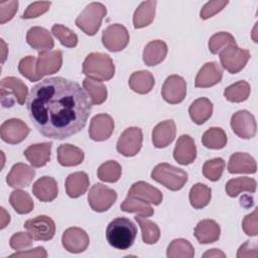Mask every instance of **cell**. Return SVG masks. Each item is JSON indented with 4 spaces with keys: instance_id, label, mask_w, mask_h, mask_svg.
<instances>
[{
    "instance_id": "48",
    "label": "cell",
    "mask_w": 258,
    "mask_h": 258,
    "mask_svg": "<svg viewBox=\"0 0 258 258\" xmlns=\"http://www.w3.org/2000/svg\"><path fill=\"white\" fill-rule=\"evenodd\" d=\"M33 239L29 235V233H24V232H18L15 233L11 238H10V247L14 250L17 251H22L25 250L26 248L30 247L32 245Z\"/></svg>"
},
{
    "instance_id": "23",
    "label": "cell",
    "mask_w": 258,
    "mask_h": 258,
    "mask_svg": "<svg viewBox=\"0 0 258 258\" xmlns=\"http://www.w3.org/2000/svg\"><path fill=\"white\" fill-rule=\"evenodd\" d=\"M128 196L139 198L149 204L159 205L162 202L161 191L145 181H137L132 184L128 191Z\"/></svg>"
},
{
    "instance_id": "26",
    "label": "cell",
    "mask_w": 258,
    "mask_h": 258,
    "mask_svg": "<svg viewBox=\"0 0 258 258\" xmlns=\"http://www.w3.org/2000/svg\"><path fill=\"white\" fill-rule=\"evenodd\" d=\"M51 145L52 144L50 142L32 144L24 150L23 154L32 166L41 167L44 166L50 159Z\"/></svg>"
},
{
    "instance_id": "39",
    "label": "cell",
    "mask_w": 258,
    "mask_h": 258,
    "mask_svg": "<svg viewBox=\"0 0 258 258\" xmlns=\"http://www.w3.org/2000/svg\"><path fill=\"white\" fill-rule=\"evenodd\" d=\"M227 141V135L220 127H212L208 129L202 137L203 145L210 149H222L226 146Z\"/></svg>"
},
{
    "instance_id": "37",
    "label": "cell",
    "mask_w": 258,
    "mask_h": 258,
    "mask_svg": "<svg viewBox=\"0 0 258 258\" xmlns=\"http://www.w3.org/2000/svg\"><path fill=\"white\" fill-rule=\"evenodd\" d=\"M212 189L204 183H196L189 190V203L192 208L199 210L209 205L212 197Z\"/></svg>"
},
{
    "instance_id": "58",
    "label": "cell",
    "mask_w": 258,
    "mask_h": 258,
    "mask_svg": "<svg viewBox=\"0 0 258 258\" xmlns=\"http://www.w3.org/2000/svg\"><path fill=\"white\" fill-rule=\"evenodd\" d=\"M1 52H2V63L5 61L6 56H7V52H8V48L7 45L5 43V41L3 39H1Z\"/></svg>"
},
{
    "instance_id": "46",
    "label": "cell",
    "mask_w": 258,
    "mask_h": 258,
    "mask_svg": "<svg viewBox=\"0 0 258 258\" xmlns=\"http://www.w3.org/2000/svg\"><path fill=\"white\" fill-rule=\"evenodd\" d=\"M51 33L66 47H75L78 44L77 34L67 26L61 24H54L51 27Z\"/></svg>"
},
{
    "instance_id": "28",
    "label": "cell",
    "mask_w": 258,
    "mask_h": 258,
    "mask_svg": "<svg viewBox=\"0 0 258 258\" xmlns=\"http://www.w3.org/2000/svg\"><path fill=\"white\" fill-rule=\"evenodd\" d=\"M167 54V45L164 41L156 39L148 42L143 50V61L148 67L157 66Z\"/></svg>"
},
{
    "instance_id": "47",
    "label": "cell",
    "mask_w": 258,
    "mask_h": 258,
    "mask_svg": "<svg viewBox=\"0 0 258 258\" xmlns=\"http://www.w3.org/2000/svg\"><path fill=\"white\" fill-rule=\"evenodd\" d=\"M36 58L32 55H27L22 58L18 63V71L19 73L28 79L30 82H36L41 79L36 73Z\"/></svg>"
},
{
    "instance_id": "40",
    "label": "cell",
    "mask_w": 258,
    "mask_h": 258,
    "mask_svg": "<svg viewBox=\"0 0 258 258\" xmlns=\"http://www.w3.org/2000/svg\"><path fill=\"white\" fill-rule=\"evenodd\" d=\"M251 92V87L246 81H239L227 87L224 91L225 98L233 103H241L246 101Z\"/></svg>"
},
{
    "instance_id": "12",
    "label": "cell",
    "mask_w": 258,
    "mask_h": 258,
    "mask_svg": "<svg viewBox=\"0 0 258 258\" xmlns=\"http://www.w3.org/2000/svg\"><path fill=\"white\" fill-rule=\"evenodd\" d=\"M231 127L233 132L243 139L254 137L257 129L254 116L246 110H240L232 115Z\"/></svg>"
},
{
    "instance_id": "6",
    "label": "cell",
    "mask_w": 258,
    "mask_h": 258,
    "mask_svg": "<svg viewBox=\"0 0 258 258\" xmlns=\"http://www.w3.org/2000/svg\"><path fill=\"white\" fill-rule=\"evenodd\" d=\"M27 93V87L21 80L15 77L2 79L0 84V99L3 107H12L15 102L19 105H23L28 97Z\"/></svg>"
},
{
    "instance_id": "1",
    "label": "cell",
    "mask_w": 258,
    "mask_h": 258,
    "mask_svg": "<svg viewBox=\"0 0 258 258\" xmlns=\"http://www.w3.org/2000/svg\"><path fill=\"white\" fill-rule=\"evenodd\" d=\"M92 100L75 81L48 78L32 87L26 109L36 130L44 137L64 139L80 132L92 111Z\"/></svg>"
},
{
    "instance_id": "18",
    "label": "cell",
    "mask_w": 258,
    "mask_h": 258,
    "mask_svg": "<svg viewBox=\"0 0 258 258\" xmlns=\"http://www.w3.org/2000/svg\"><path fill=\"white\" fill-rule=\"evenodd\" d=\"M197 147L195 140L186 134L178 137L173 150V158L181 165H188L196 160Z\"/></svg>"
},
{
    "instance_id": "49",
    "label": "cell",
    "mask_w": 258,
    "mask_h": 258,
    "mask_svg": "<svg viewBox=\"0 0 258 258\" xmlns=\"http://www.w3.org/2000/svg\"><path fill=\"white\" fill-rule=\"evenodd\" d=\"M18 9V1H1L0 2V23L4 24L11 20Z\"/></svg>"
},
{
    "instance_id": "25",
    "label": "cell",
    "mask_w": 258,
    "mask_h": 258,
    "mask_svg": "<svg viewBox=\"0 0 258 258\" xmlns=\"http://www.w3.org/2000/svg\"><path fill=\"white\" fill-rule=\"evenodd\" d=\"M197 240L201 244H211L219 240L221 229L214 220H202L198 223L194 232Z\"/></svg>"
},
{
    "instance_id": "56",
    "label": "cell",
    "mask_w": 258,
    "mask_h": 258,
    "mask_svg": "<svg viewBox=\"0 0 258 258\" xmlns=\"http://www.w3.org/2000/svg\"><path fill=\"white\" fill-rule=\"evenodd\" d=\"M203 257H226V254L219 249H211L204 253Z\"/></svg>"
},
{
    "instance_id": "54",
    "label": "cell",
    "mask_w": 258,
    "mask_h": 258,
    "mask_svg": "<svg viewBox=\"0 0 258 258\" xmlns=\"http://www.w3.org/2000/svg\"><path fill=\"white\" fill-rule=\"evenodd\" d=\"M47 256V253L43 247H36L31 250H22L17 253L11 254L9 258L12 257H28V258H45Z\"/></svg>"
},
{
    "instance_id": "41",
    "label": "cell",
    "mask_w": 258,
    "mask_h": 258,
    "mask_svg": "<svg viewBox=\"0 0 258 258\" xmlns=\"http://www.w3.org/2000/svg\"><path fill=\"white\" fill-rule=\"evenodd\" d=\"M166 256L168 258H192L195 256V249L187 240L175 239L168 245Z\"/></svg>"
},
{
    "instance_id": "10",
    "label": "cell",
    "mask_w": 258,
    "mask_h": 258,
    "mask_svg": "<svg viewBox=\"0 0 258 258\" xmlns=\"http://www.w3.org/2000/svg\"><path fill=\"white\" fill-rule=\"evenodd\" d=\"M102 42L108 50L113 52L120 51L129 43V32L122 24H111L104 29L102 33Z\"/></svg>"
},
{
    "instance_id": "38",
    "label": "cell",
    "mask_w": 258,
    "mask_h": 258,
    "mask_svg": "<svg viewBox=\"0 0 258 258\" xmlns=\"http://www.w3.org/2000/svg\"><path fill=\"white\" fill-rule=\"evenodd\" d=\"M120 209L127 213H136L143 217H151L154 213L149 203L135 197L128 196L121 204Z\"/></svg>"
},
{
    "instance_id": "33",
    "label": "cell",
    "mask_w": 258,
    "mask_h": 258,
    "mask_svg": "<svg viewBox=\"0 0 258 258\" xmlns=\"http://www.w3.org/2000/svg\"><path fill=\"white\" fill-rule=\"evenodd\" d=\"M156 1H144L142 2L134 12L133 25L135 28H142L149 25L155 15Z\"/></svg>"
},
{
    "instance_id": "17",
    "label": "cell",
    "mask_w": 258,
    "mask_h": 258,
    "mask_svg": "<svg viewBox=\"0 0 258 258\" xmlns=\"http://www.w3.org/2000/svg\"><path fill=\"white\" fill-rule=\"evenodd\" d=\"M114 120L108 114H98L91 120L89 135L92 140L104 141L108 139L114 131Z\"/></svg>"
},
{
    "instance_id": "52",
    "label": "cell",
    "mask_w": 258,
    "mask_h": 258,
    "mask_svg": "<svg viewBox=\"0 0 258 258\" xmlns=\"http://www.w3.org/2000/svg\"><path fill=\"white\" fill-rule=\"evenodd\" d=\"M257 209L253 213L247 215L242 222V227L246 235L256 236L258 234V222H257Z\"/></svg>"
},
{
    "instance_id": "2",
    "label": "cell",
    "mask_w": 258,
    "mask_h": 258,
    "mask_svg": "<svg viewBox=\"0 0 258 258\" xmlns=\"http://www.w3.org/2000/svg\"><path fill=\"white\" fill-rule=\"evenodd\" d=\"M137 236V228L134 223L124 217H118L111 221L106 229L108 243L119 250L130 248Z\"/></svg>"
},
{
    "instance_id": "24",
    "label": "cell",
    "mask_w": 258,
    "mask_h": 258,
    "mask_svg": "<svg viewBox=\"0 0 258 258\" xmlns=\"http://www.w3.org/2000/svg\"><path fill=\"white\" fill-rule=\"evenodd\" d=\"M57 183L51 176H42L32 185V194L40 202H52L57 197Z\"/></svg>"
},
{
    "instance_id": "27",
    "label": "cell",
    "mask_w": 258,
    "mask_h": 258,
    "mask_svg": "<svg viewBox=\"0 0 258 258\" xmlns=\"http://www.w3.org/2000/svg\"><path fill=\"white\" fill-rule=\"evenodd\" d=\"M256 169L255 159L245 152L232 154L228 162V171L230 173H255Z\"/></svg>"
},
{
    "instance_id": "3",
    "label": "cell",
    "mask_w": 258,
    "mask_h": 258,
    "mask_svg": "<svg viewBox=\"0 0 258 258\" xmlns=\"http://www.w3.org/2000/svg\"><path fill=\"white\" fill-rule=\"evenodd\" d=\"M83 73L91 79L103 82L114 77L115 66L112 58L102 52H91L83 62Z\"/></svg>"
},
{
    "instance_id": "4",
    "label": "cell",
    "mask_w": 258,
    "mask_h": 258,
    "mask_svg": "<svg viewBox=\"0 0 258 258\" xmlns=\"http://www.w3.org/2000/svg\"><path fill=\"white\" fill-rule=\"evenodd\" d=\"M187 172L169 163H159L151 171V177L170 190H179L187 181Z\"/></svg>"
},
{
    "instance_id": "21",
    "label": "cell",
    "mask_w": 258,
    "mask_h": 258,
    "mask_svg": "<svg viewBox=\"0 0 258 258\" xmlns=\"http://www.w3.org/2000/svg\"><path fill=\"white\" fill-rule=\"evenodd\" d=\"M26 41L38 52L50 51L54 45L53 39L48 30L40 26H33L27 31Z\"/></svg>"
},
{
    "instance_id": "19",
    "label": "cell",
    "mask_w": 258,
    "mask_h": 258,
    "mask_svg": "<svg viewBox=\"0 0 258 258\" xmlns=\"http://www.w3.org/2000/svg\"><path fill=\"white\" fill-rule=\"evenodd\" d=\"M34 176L35 170L31 166L19 162L12 166L10 172L7 174L6 182L11 187L21 188L29 185Z\"/></svg>"
},
{
    "instance_id": "29",
    "label": "cell",
    "mask_w": 258,
    "mask_h": 258,
    "mask_svg": "<svg viewBox=\"0 0 258 258\" xmlns=\"http://www.w3.org/2000/svg\"><path fill=\"white\" fill-rule=\"evenodd\" d=\"M90 184L89 176L84 171L71 173L66 179V191L70 198L76 199L83 196Z\"/></svg>"
},
{
    "instance_id": "5",
    "label": "cell",
    "mask_w": 258,
    "mask_h": 258,
    "mask_svg": "<svg viewBox=\"0 0 258 258\" xmlns=\"http://www.w3.org/2000/svg\"><path fill=\"white\" fill-rule=\"evenodd\" d=\"M107 14L106 7L100 2H92L77 17L75 23L87 35H95L99 30L103 18Z\"/></svg>"
},
{
    "instance_id": "35",
    "label": "cell",
    "mask_w": 258,
    "mask_h": 258,
    "mask_svg": "<svg viewBox=\"0 0 258 258\" xmlns=\"http://www.w3.org/2000/svg\"><path fill=\"white\" fill-rule=\"evenodd\" d=\"M83 87H84V90L89 95V97L91 98L92 103L94 105H101L106 101L108 92L103 82L87 77L83 81Z\"/></svg>"
},
{
    "instance_id": "20",
    "label": "cell",
    "mask_w": 258,
    "mask_h": 258,
    "mask_svg": "<svg viewBox=\"0 0 258 258\" xmlns=\"http://www.w3.org/2000/svg\"><path fill=\"white\" fill-rule=\"evenodd\" d=\"M223 77V71L218 62L210 61L205 63L199 71L195 86L197 88H209L220 83Z\"/></svg>"
},
{
    "instance_id": "9",
    "label": "cell",
    "mask_w": 258,
    "mask_h": 258,
    "mask_svg": "<svg viewBox=\"0 0 258 258\" xmlns=\"http://www.w3.org/2000/svg\"><path fill=\"white\" fill-rule=\"evenodd\" d=\"M24 228L36 241L51 240L55 233V224L51 218L45 215H40L24 223Z\"/></svg>"
},
{
    "instance_id": "30",
    "label": "cell",
    "mask_w": 258,
    "mask_h": 258,
    "mask_svg": "<svg viewBox=\"0 0 258 258\" xmlns=\"http://www.w3.org/2000/svg\"><path fill=\"white\" fill-rule=\"evenodd\" d=\"M57 160L62 166L79 165L84 160V152L75 145L61 144L57 147Z\"/></svg>"
},
{
    "instance_id": "51",
    "label": "cell",
    "mask_w": 258,
    "mask_h": 258,
    "mask_svg": "<svg viewBox=\"0 0 258 258\" xmlns=\"http://www.w3.org/2000/svg\"><path fill=\"white\" fill-rule=\"evenodd\" d=\"M50 4H51V2H48V1L33 2L26 8V10L24 11V13L22 15V18L31 19V18L38 17L39 15L45 13L49 9Z\"/></svg>"
},
{
    "instance_id": "55",
    "label": "cell",
    "mask_w": 258,
    "mask_h": 258,
    "mask_svg": "<svg viewBox=\"0 0 258 258\" xmlns=\"http://www.w3.org/2000/svg\"><path fill=\"white\" fill-rule=\"evenodd\" d=\"M1 229H4L7 224L10 222V215L6 212V210L1 207Z\"/></svg>"
},
{
    "instance_id": "57",
    "label": "cell",
    "mask_w": 258,
    "mask_h": 258,
    "mask_svg": "<svg viewBox=\"0 0 258 258\" xmlns=\"http://www.w3.org/2000/svg\"><path fill=\"white\" fill-rule=\"evenodd\" d=\"M240 205L244 208H250L253 206V198L250 197V196H243L241 199H240Z\"/></svg>"
},
{
    "instance_id": "22",
    "label": "cell",
    "mask_w": 258,
    "mask_h": 258,
    "mask_svg": "<svg viewBox=\"0 0 258 258\" xmlns=\"http://www.w3.org/2000/svg\"><path fill=\"white\" fill-rule=\"evenodd\" d=\"M175 133V123L172 120L162 121L152 131V143L156 148H164L174 140Z\"/></svg>"
},
{
    "instance_id": "43",
    "label": "cell",
    "mask_w": 258,
    "mask_h": 258,
    "mask_svg": "<svg viewBox=\"0 0 258 258\" xmlns=\"http://www.w3.org/2000/svg\"><path fill=\"white\" fill-rule=\"evenodd\" d=\"M121 165L115 160H109L101 164L98 168V177L105 182H116L121 177Z\"/></svg>"
},
{
    "instance_id": "44",
    "label": "cell",
    "mask_w": 258,
    "mask_h": 258,
    "mask_svg": "<svg viewBox=\"0 0 258 258\" xmlns=\"http://www.w3.org/2000/svg\"><path fill=\"white\" fill-rule=\"evenodd\" d=\"M225 169V161L221 157L207 160L203 165V174L211 181H217L221 178Z\"/></svg>"
},
{
    "instance_id": "7",
    "label": "cell",
    "mask_w": 258,
    "mask_h": 258,
    "mask_svg": "<svg viewBox=\"0 0 258 258\" xmlns=\"http://www.w3.org/2000/svg\"><path fill=\"white\" fill-rule=\"evenodd\" d=\"M222 67L230 74H237L242 71L250 58L247 49L240 48L236 43H232L220 51Z\"/></svg>"
},
{
    "instance_id": "14",
    "label": "cell",
    "mask_w": 258,
    "mask_h": 258,
    "mask_svg": "<svg viewBox=\"0 0 258 258\" xmlns=\"http://www.w3.org/2000/svg\"><path fill=\"white\" fill-rule=\"evenodd\" d=\"M29 131V127L22 120L12 118L2 123L0 127V136L6 143L17 144L27 137Z\"/></svg>"
},
{
    "instance_id": "34",
    "label": "cell",
    "mask_w": 258,
    "mask_h": 258,
    "mask_svg": "<svg viewBox=\"0 0 258 258\" xmlns=\"http://www.w3.org/2000/svg\"><path fill=\"white\" fill-rule=\"evenodd\" d=\"M256 180L252 177H236L230 179L226 183V192L231 198H236L239 194L242 191H248V192H255L256 190Z\"/></svg>"
},
{
    "instance_id": "15",
    "label": "cell",
    "mask_w": 258,
    "mask_h": 258,
    "mask_svg": "<svg viewBox=\"0 0 258 258\" xmlns=\"http://www.w3.org/2000/svg\"><path fill=\"white\" fill-rule=\"evenodd\" d=\"M63 248L71 253L84 252L90 243L88 234L81 228L71 227L68 228L61 237Z\"/></svg>"
},
{
    "instance_id": "16",
    "label": "cell",
    "mask_w": 258,
    "mask_h": 258,
    "mask_svg": "<svg viewBox=\"0 0 258 258\" xmlns=\"http://www.w3.org/2000/svg\"><path fill=\"white\" fill-rule=\"evenodd\" d=\"M62 63V52L60 50H50L39 52L36 58V73L39 77L55 74Z\"/></svg>"
},
{
    "instance_id": "50",
    "label": "cell",
    "mask_w": 258,
    "mask_h": 258,
    "mask_svg": "<svg viewBox=\"0 0 258 258\" xmlns=\"http://www.w3.org/2000/svg\"><path fill=\"white\" fill-rule=\"evenodd\" d=\"M228 1L225 0H218V1H210L208 3H206L201 12H200V16L202 19H208L212 16H214L215 14H217L218 12L222 11L227 5H228Z\"/></svg>"
},
{
    "instance_id": "31",
    "label": "cell",
    "mask_w": 258,
    "mask_h": 258,
    "mask_svg": "<svg viewBox=\"0 0 258 258\" xmlns=\"http://www.w3.org/2000/svg\"><path fill=\"white\" fill-rule=\"evenodd\" d=\"M190 119L198 125L205 123L213 113V104L207 98H199L195 100L188 108Z\"/></svg>"
},
{
    "instance_id": "45",
    "label": "cell",
    "mask_w": 258,
    "mask_h": 258,
    "mask_svg": "<svg viewBox=\"0 0 258 258\" xmlns=\"http://www.w3.org/2000/svg\"><path fill=\"white\" fill-rule=\"evenodd\" d=\"M236 43L234 36L226 31H221L218 33H215L210 37L209 40V49L213 54L220 53L221 50H223L228 45Z\"/></svg>"
},
{
    "instance_id": "13",
    "label": "cell",
    "mask_w": 258,
    "mask_h": 258,
    "mask_svg": "<svg viewBox=\"0 0 258 258\" xmlns=\"http://www.w3.org/2000/svg\"><path fill=\"white\" fill-rule=\"evenodd\" d=\"M161 95L165 102L169 104H179L186 95V83L183 78L171 75L166 78L161 89Z\"/></svg>"
},
{
    "instance_id": "53",
    "label": "cell",
    "mask_w": 258,
    "mask_h": 258,
    "mask_svg": "<svg viewBox=\"0 0 258 258\" xmlns=\"http://www.w3.org/2000/svg\"><path fill=\"white\" fill-rule=\"evenodd\" d=\"M257 244L256 242H250L246 241L238 250L237 257L238 258H244V257H257Z\"/></svg>"
},
{
    "instance_id": "8",
    "label": "cell",
    "mask_w": 258,
    "mask_h": 258,
    "mask_svg": "<svg viewBox=\"0 0 258 258\" xmlns=\"http://www.w3.org/2000/svg\"><path fill=\"white\" fill-rule=\"evenodd\" d=\"M117 194L114 189L102 184H94L88 194V202L93 211L102 213L108 211L116 202Z\"/></svg>"
},
{
    "instance_id": "36",
    "label": "cell",
    "mask_w": 258,
    "mask_h": 258,
    "mask_svg": "<svg viewBox=\"0 0 258 258\" xmlns=\"http://www.w3.org/2000/svg\"><path fill=\"white\" fill-rule=\"evenodd\" d=\"M9 203L14 211L20 215L28 214L34 208L31 197L26 191L21 189H15L10 194Z\"/></svg>"
},
{
    "instance_id": "11",
    "label": "cell",
    "mask_w": 258,
    "mask_h": 258,
    "mask_svg": "<svg viewBox=\"0 0 258 258\" xmlns=\"http://www.w3.org/2000/svg\"><path fill=\"white\" fill-rule=\"evenodd\" d=\"M142 130L138 127L127 128L119 137L117 151L127 157L136 155L142 146Z\"/></svg>"
},
{
    "instance_id": "42",
    "label": "cell",
    "mask_w": 258,
    "mask_h": 258,
    "mask_svg": "<svg viewBox=\"0 0 258 258\" xmlns=\"http://www.w3.org/2000/svg\"><path fill=\"white\" fill-rule=\"evenodd\" d=\"M135 220L141 228L143 242L149 245L155 244L160 237V231L158 226L152 221L147 220L143 216H136Z\"/></svg>"
},
{
    "instance_id": "32",
    "label": "cell",
    "mask_w": 258,
    "mask_h": 258,
    "mask_svg": "<svg viewBox=\"0 0 258 258\" xmlns=\"http://www.w3.org/2000/svg\"><path fill=\"white\" fill-rule=\"evenodd\" d=\"M129 87L138 94L149 93L154 86V78L148 71H138L133 73L129 78Z\"/></svg>"
}]
</instances>
